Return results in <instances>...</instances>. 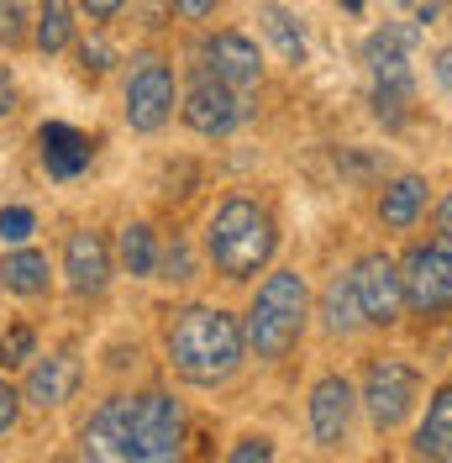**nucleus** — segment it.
Masks as SVG:
<instances>
[{
	"mask_svg": "<svg viewBox=\"0 0 452 463\" xmlns=\"http://www.w3.org/2000/svg\"><path fill=\"white\" fill-rule=\"evenodd\" d=\"M184 442V411L179 401L147 390V395H111L85 421V453L116 463H158L174 458Z\"/></svg>",
	"mask_w": 452,
	"mask_h": 463,
	"instance_id": "f257e3e1",
	"label": "nucleus"
},
{
	"mask_svg": "<svg viewBox=\"0 0 452 463\" xmlns=\"http://www.w3.org/2000/svg\"><path fill=\"white\" fill-rule=\"evenodd\" d=\"M169 364L190 384H221L242 364V326L216 306H190L169 326Z\"/></svg>",
	"mask_w": 452,
	"mask_h": 463,
	"instance_id": "f03ea898",
	"label": "nucleus"
},
{
	"mask_svg": "<svg viewBox=\"0 0 452 463\" xmlns=\"http://www.w3.org/2000/svg\"><path fill=\"white\" fill-rule=\"evenodd\" d=\"M311 311V289L295 269H279L258 285V300L248 321H242V343L253 347L258 358H284L289 347L300 343V326Z\"/></svg>",
	"mask_w": 452,
	"mask_h": 463,
	"instance_id": "7ed1b4c3",
	"label": "nucleus"
},
{
	"mask_svg": "<svg viewBox=\"0 0 452 463\" xmlns=\"http://www.w3.org/2000/svg\"><path fill=\"white\" fill-rule=\"evenodd\" d=\"M205 248H211V263L231 274V279H248L263 263L274 259L279 248V232H274V216L253 201H226L216 216H211V232H205Z\"/></svg>",
	"mask_w": 452,
	"mask_h": 463,
	"instance_id": "20e7f679",
	"label": "nucleus"
},
{
	"mask_svg": "<svg viewBox=\"0 0 452 463\" xmlns=\"http://www.w3.org/2000/svg\"><path fill=\"white\" fill-rule=\"evenodd\" d=\"M400 279H405V306H416L426 317L452 311V237L410 248L400 263Z\"/></svg>",
	"mask_w": 452,
	"mask_h": 463,
	"instance_id": "39448f33",
	"label": "nucleus"
},
{
	"mask_svg": "<svg viewBox=\"0 0 452 463\" xmlns=\"http://www.w3.org/2000/svg\"><path fill=\"white\" fill-rule=\"evenodd\" d=\"M353 295H358V311L373 326H390L405 317V279H400V263L390 253H368L353 263Z\"/></svg>",
	"mask_w": 452,
	"mask_h": 463,
	"instance_id": "423d86ee",
	"label": "nucleus"
},
{
	"mask_svg": "<svg viewBox=\"0 0 452 463\" xmlns=\"http://www.w3.org/2000/svg\"><path fill=\"white\" fill-rule=\"evenodd\" d=\"M416 390H421V374L405 364V358H379L368 364L363 374V405L373 416V427H400L416 405Z\"/></svg>",
	"mask_w": 452,
	"mask_h": 463,
	"instance_id": "0eeeda50",
	"label": "nucleus"
},
{
	"mask_svg": "<svg viewBox=\"0 0 452 463\" xmlns=\"http://www.w3.org/2000/svg\"><path fill=\"white\" fill-rule=\"evenodd\" d=\"M169 116H174V69L147 58L137 74L127 80V121L137 132H158Z\"/></svg>",
	"mask_w": 452,
	"mask_h": 463,
	"instance_id": "6e6552de",
	"label": "nucleus"
},
{
	"mask_svg": "<svg viewBox=\"0 0 452 463\" xmlns=\"http://www.w3.org/2000/svg\"><path fill=\"white\" fill-rule=\"evenodd\" d=\"M184 121L195 132H205V137H226L242 121V95L226 80H216V74H200L190 85V95H184Z\"/></svg>",
	"mask_w": 452,
	"mask_h": 463,
	"instance_id": "1a4fd4ad",
	"label": "nucleus"
},
{
	"mask_svg": "<svg viewBox=\"0 0 452 463\" xmlns=\"http://www.w3.org/2000/svg\"><path fill=\"white\" fill-rule=\"evenodd\" d=\"M63 274L74 295H100L111 285V242L100 232H74L63 248Z\"/></svg>",
	"mask_w": 452,
	"mask_h": 463,
	"instance_id": "9d476101",
	"label": "nucleus"
},
{
	"mask_svg": "<svg viewBox=\"0 0 452 463\" xmlns=\"http://www.w3.org/2000/svg\"><path fill=\"white\" fill-rule=\"evenodd\" d=\"M353 427V384L342 374L315 379L311 390V437L321 448H342V437Z\"/></svg>",
	"mask_w": 452,
	"mask_h": 463,
	"instance_id": "9b49d317",
	"label": "nucleus"
},
{
	"mask_svg": "<svg viewBox=\"0 0 452 463\" xmlns=\"http://www.w3.org/2000/svg\"><path fill=\"white\" fill-rule=\"evenodd\" d=\"M80 379H85V369H80V358L74 353H48V358H37L27 374V395L37 411H53V405L74 401V390H80Z\"/></svg>",
	"mask_w": 452,
	"mask_h": 463,
	"instance_id": "f8f14e48",
	"label": "nucleus"
},
{
	"mask_svg": "<svg viewBox=\"0 0 452 463\" xmlns=\"http://www.w3.org/2000/svg\"><path fill=\"white\" fill-rule=\"evenodd\" d=\"M205 58H211V74L226 80L231 90H253L258 74H263V58H258V48L242 32H216L205 43Z\"/></svg>",
	"mask_w": 452,
	"mask_h": 463,
	"instance_id": "ddd939ff",
	"label": "nucleus"
},
{
	"mask_svg": "<svg viewBox=\"0 0 452 463\" xmlns=\"http://www.w3.org/2000/svg\"><path fill=\"white\" fill-rule=\"evenodd\" d=\"M416 27H384L368 37V69H373V85H410V48H416Z\"/></svg>",
	"mask_w": 452,
	"mask_h": 463,
	"instance_id": "4468645a",
	"label": "nucleus"
},
{
	"mask_svg": "<svg viewBox=\"0 0 452 463\" xmlns=\"http://www.w3.org/2000/svg\"><path fill=\"white\" fill-rule=\"evenodd\" d=\"M37 147H42V164H48L53 179H74V174L89 169V137L85 132H74L69 121H42Z\"/></svg>",
	"mask_w": 452,
	"mask_h": 463,
	"instance_id": "2eb2a0df",
	"label": "nucleus"
},
{
	"mask_svg": "<svg viewBox=\"0 0 452 463\" xmlns=\"http://www.w3.org/2000/svg\"><path fill=\"white\" fill-rule=\"evenodd\" d=\"M426 211V179H416V174H400L395 184L379 195V222L384 227H395V232H405V227H416V216Z\"/></svg>",
	"mask_w": 452,
	"mask_h": 463,
	"instance_id": "dca6fc26",
	"label": "nucleus"
},
{
	"mask_svg": "<svg viewBox=\"0 0 452 463\" xmlns=\"http://www.w3.org/2000/svg\"><path fill=\"white\" fill-rule=\"evenodd\" d=\"M416 453L421 458H452V384L437 390L431 405H426V421L416 432Z\"/></svg>",
	"mask_w": 452,
	"mask_h": 463,
	"instance_id": "f3484780",
	"label": "nucleus"
},
{
	"mask_svg": "<svg viewBox=\"0 0 452 463\" xmlns=\"http://www.w3.org/2000/svg\"><path fill=\"white\" fill-rule=\"evenodd\" d=\"M0 285L11 295H42L48 289V253L16 242V253H5V263H0Z\"/></svg>",
	"mask_w": 452,
	"mask_h": 463,
	"instance_id": "a211bd4d",
	"label": "nucleus"
},
{
	"mask_svg": "<svg viewBox=\"0 0 452 463\" xmlns=\"http://www.w3.org/2000/svg\"><path fill=\"white\" fill-rule=\"evenodd\" d=\"M32 43H37L42 53H63V48L74 43V0H42Z\"/></svg>",
	"mask_w": 452,
	"mask_h": 463,
	"instance_id": "6ab92c4d",
	"label": "nucleus"
},
{
	"mask_svg": "<svg viewBox=\"0 0 452 463\" xmlns=\"http://www.w3.org/2000/svg\"><path fill=\"white\" fill-rule=\"evenodd\" d=\"M321 317H326V332H358L363 326V311H358V295H353V279L342 274L326 285V300H321Z\"/></svg>",
	"mask_w": 452,
	"mask_h": 463,
	"instance_id": "aec40b11",
	"label": "nucleus"
},
{
	"mask_svg": "<svg viewBox=\"0 0 452 463\" xmlns=\"http://www.w3.org/2000/svg\"><path fill=\"white\" fill-rule=\"evenodd\" d=\"M258 11H263V27H268V37L279 43V53L289 58V63H306V32H300V22H295L284 5H274V0H263Z\"/></svg>",
	"mask_w": 452,
	"mask_h": 463,
	"instance_id": "412c9836",
	"label": "nucleus"
},
{
	"mask_svg": "<svg viewBox=\"0 0 452 463\" xmlns=\"http://www.w3.org/2000/svg\"><path fill=\"white\" fill-rule=\"evenodd\" d=\"M121 263H127V274H132V279H142V274H153V269H158V242H153V232L142 227V222L121 232Z\"/></svg>",
	"mask_w": 452,
	"mask_h": 463,
	"instance_id": "4be33fe9",
	"label": "nucleus"
},
{
	"mask_svg": "<svg viewBox=\"0 0 452 463\" xmlns=\"http://www.w3.org/2000/svg\"><path fill=\"white\" fill-rule=\"evenodd\" d=\"M37 358V332L32 326H11L5 337H0V369H22Z\"/></svg>",
	"mask_w": 452,
	"mask_h": 463,
	"instance_id": "5701e85b",
	"label": "nucleus"
},
{
	"mask_svg": "<svg viewBox=\"0 0 452 463\" xmlns=\"http://www.w3.org/2000/svg\"><path fill=\"white\" fill-rule=\"evenodd\" d=\"M405 106H410V85H373V116L384 127H400L405 121Z\"/></svg>",
	"mask_w": 452,
	"mask_h": 463,
	"instance_id": "b1692460",
	"label": "nucleus"
},
{
	"mask_svg": "<svg viewBox=\"0 0 452 463\" xmlns=\"http://www.w3.org/2000/svg\"><path fill=\"white\" fill-rule=\"evenodd\" d=\"M27 37V0H0V48H16Z\"/></svg>",
	"mask_w": 452,
	"mask_h": 463,
	"instance_id": "393cba45",
	"label": "nucleus"
},
{
	"mask_svg": "<svg viewBox=\"0 0 452 463\" xmlns=\"http://www.w3.org/2000/svg\"><path fill=\"white\" fill-rule=\"evenodd\" d=\"M32 227H37V216H32L27 205H5L0 211V242H27Z\"/></svg>",
	"mask_w": 452,
	"mask_h": 463,
	"instance_id": "a878e982",
	"label": "nucleus"
},
{
	"mask_svg": "<svg viewBox=\"0 0 452 463\" xmlns=\"http://www.w3.org/2000/svg\"><path fill=\"white\" fill-rule=\"evenodd\" d=\"M231 458L237 463H263V458H274V442H268V437H248V442H237V448H231Z\"/></svg>",
	"mask_w": 452,
	"mask_h": 463,
	"instance_id": "bb28decb",
	"label": "nucleus"
},
{
	"mask_svg": "<svg viewBox=\"0 0 452 463\" xmlns=\"http://www.w3.org/2000/svg\"><path fill=\"white\" fill-rule=\"evenodd\" d=\"M80 63H85V74H106L111 69V48L106 43H85L80 48Z\"/></svg>",
	"mask_w": 452,
	"mask_h": 463,
	"instance_id": "cd10ccee",
	"label": "nucleus"
},
{
	"mask_svg": "<svg viewBox=\"0 0 452 463\" xmlns=\"http://www.w3.org/2000/svg\"><path fill=\"white\" fill-rule=\"evenodd\" d=\"M16 411H22V395L0 379V432H11V427H16Z\"/></svg>",
	"mask_w": 452,
	"mask_h": 463,
	"instance_id": "c85d7f7f",
	"label": "nucleus"
},
{
	"mask_svg": "<svg viewBox=\"0 0 452 463\" xmlns=\"http://www.w3.org/2000/svg\"><path fill=\"white\" fill-rule=\"evenodd\" d=\"M121 5H127V0H80V11H85L89 22H111Z\"/></svg>",
	"mask_w": 452,
	"mask_h": 463,
	"instance_id": "c756f323",
	"label": "nucleus"
},
{
	"mask_svg": "<svg viewBox=\"0 0 452 463\" xmlns=\"http://www.w3.org/2000/svg\"><path fill=\"white\" fill-rule=\"evenodd\" d=\"M174 11H179L184 22H205V16L216 11V0H174Z\"/></svg>",
	"mask_w": 452,
	"mask_h": 463,
	"instance_id": "7c9ffc66",
	"label": "nucleus"
},
{
	"mask_svg": "<svg viewBox=\"0 0 452 463\" xmlns=\"http://www.w3.org/2000/svg\"><path fill=\"white\" fill-rule=\"evenodd\" d=\"M11 111H16V85H11V74L0 69V121H5Z\"/></svg>",
	"mask_w": 452,
	"mask_h": 463,
	"instance_id": "2f4dec72",
	"label": "nucleus"
},
{
	"mask_svg": "<svg viewBox=\"0 0 452 463\" xmlns=\"http://www.w3.org/2000/svg\"><path fill=\"white\" fill-rule=\"evenodd\" d=\"M164 263H169V279H184V274H190V253H184V248H174Z\"/></svg>",
	"mask_w": 452,
	"mask_h": 463,
	"instance_id": "473e14b6",
	"label": "nucleus"
},
{
	"mask_svg": "<svg viewBox=\"0 0 452 463\" xmlns=\"http://www.w3.org/2000/svg\"><path fill=\"white\" fill-rule=\"evenodd\" d=\"M437 222H442V232H447V237H452V195H447V201H442V211H437Z\"/></svg>",
	"mask_w": 452,
	"mask_h": 463,
	"instance_id": "72a5a7b5",
	"label": "nucleus"
},
{
	"mask_svg": "<svg viewBox=\"0 0 452 463\" xmlns=\"http://www.w3.org/2000/svg\"><path fill=\"white\" fill-rule=\"evenodd\" d=\"M437 74H442V85H452V48L442 53V69H437Z\"/></svg>",
	"mask_w": 452,
	"mask_h": 463,
	"instance_id": "f704fd0d",
	"label": "nucleus"
},
{
	"mask_svg": "<svg viewBox=\"0 0 452 463\" xmlns=\"http://www.w3.org/2000/svg\"><path fill=\"white\" fill-rule=\"evenodd\" d=\"M342 5H347V11H363V0H342Z\"/></svg>",
	"mask_w": 452,
	"mask_h": 463,
	"instance_id": "c9c22d12",
	"label": "nucleus"
}]
</instances>
